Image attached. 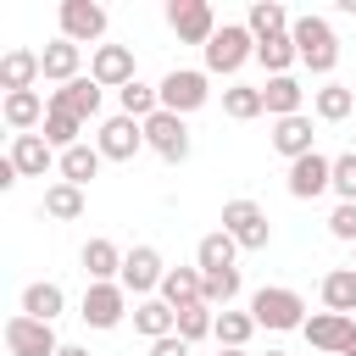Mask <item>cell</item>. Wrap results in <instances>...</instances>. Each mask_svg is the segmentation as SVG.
Returning <instances> with one entry per match:
<instances>
[{
	"label": "cell",
	"mask_w": 356,
	"mask_h": 356,
	"mask_svg": "<svg viewBox=\"0 0 356 356\" xmlns=\"http://www.w3.org/2000/svg\"><path fill=\"white\" fill-rule=\"evenodd\" d=\"M250 317H256V328L289 334V328H306V300L295 289H284V284H267V289L250 295Z\"/></svg>",
	"instance_id": "1"
},
{
	"label": "cell",
	"mask_w": 356,
	"mask_h": 356,
	"mask_svg": "<svg viewBox=\"0 0 356 356\" xmlns=\"http://www.w3.org/2000/svg\"><path fill=\"white\" fill-rule=\"evenodd\" d=\"M289 39H295V50H300V61H306L312 72H334V61H339V39H334V28H328L323 17H295Z\"/></svg>",
	"instance_id": "2"
},
{
	"label": "cell",
	"mask_w": 356,
	"mask_h": 356,
	"mask_svg": "<svg viewBox=\"0 0 356 356\" xmlns=\"http://www.w3.org/2000/svg\"><path fill=\"white\" fill-rule=\"evenodd\" d=\"M250 56H256V33L245 22H222L206 44V72H239Z\"/></svg>",
	"instance_id": "3"
},
{
	"label": "cell",
	"mask_w": 356,
	"mask_h": 356,
	"mask_svg": "<svg viewBox=\"0 0 356 356\" xmlns=\"http://www.w3.org/2000/svg\"><path fill=\"white\" fill-rule=\"evenodd\" d=\"M156 95H161V111H172V117H189V111H200V106L211 100L206 72H195V67H172V72L156 83Z\"/></svg>",
	"instance_id": "4"
},
{
	"label": "cell",
	"mask_w": 356,
	"mask_h": 356,
	"mask_svg": "<svg viewBox=\"0 0 356 356\" xmlns=\"http://www.w3.org/2000/svg\"><path fill=\"white\" fill-rule=\"evenodd\" d=\"M6 350H11V356H61V339H56L50 323L17 312V317L6 323Z\"/></svg>",
	"instance_id": "5"
},
{
	"label": "cell",
	"mask_w": 356,
	"mask_h": 356,
	"mask_svg": "<svg viewBox=\"0 0 356 356\" xmlns=\"http://www.w3.org/2000/svg\"><path fill=\"white\" fill-rule=\"evenodd\" d=\"M222 234H234L239 250H267V211L256 200H228L222 206Z\"/></svg>",
	"instance_id": "6"
},
{
	"label": "cell",
	"mask_w": 356,
	"mask_h": 356,
	"mask_svg": "<svg viewBox=\"0 0 356 356\" xmlns=\"http://www.w3.org/2000/svg\"><path fill=\"white\" fill-rule=\"evenodd\" d=\"M167 28L184 39V44H211V33H217V17H211V6L206 0H172L167 6Z\"/></svg>",
	"instance_id": "7"
},
{
	"label": "cell",
	"mask_w": 356,
	"mask_h": 356,
	"mask_svg": "<svg viewBox=\"0 0 356 356\" xmlns=\"http://www.w3.org/2000/svg\"><path fill=\"white\" fill-rule=\"evenodd\" d=\"M78 317H83L89 328H117V323L128 317V289H122V284H89Z\"/></svg>",
	"instance_id": "8"
},
{
	"label": "cell",
	"mask_w": 356,
	"mask_h": 356,
	"mask_svg": "<svg viewBox=\"0 0 356 356\" xmlns=\"http://www.w3.org/2000/svg\"><path fill=\"white\" fill-rule=\"evenodd\" d=\"M145 145V122H134V117H106L100 122V139H95V150L106 156V161H134V150Z\"/></svg>",
	"instance_id": "9"
},
{
	"label": "cell",
	"mask_w": 356,
	"mask_h": 356,
	"mask_svg": "<svg viewBox=\"0 0 356 356\" xmlns=\"http://www.w3.org/2000/svg\"><path fill=\"white\" fill-rule=\"evenodd\" d=\"M161 278H167V267H161V256H156V245H134L128 256H122V289L128 295H150V289H161Z\"/></svg>",
	"instance_id": "10"
},
{
	"label": "cell",
	"mask_w": 356,
	"mask_h": 356,
	"mask_svg": "<svg viewBox=\"0 0 356 356\" xmlns=\"http://www.w3.org/2000/svg\"><path fill=\"white\" fill-rule=\"evenodd\" d=\"M145 145H150L161 161H184V156H189V128H184V117L156 111V117L145 122Z\"/></svg>",
	"instance_id": "11"
},
{
	"label": "cell",
	"mask_w": 356,
	"mask_h": 356,
	"mask_svg": "<svg viewBox=\"0 0 356 356\" xmlns=\"http://www.w3.org/2000/svg\"><path fill=\"white\" fill-rule=\"evenodd\" d=\"M306 345L312 350H328V356H345V345H350V334H356V317H339V312H317V317H306Z\"/></svg>",
	"instance_id": "12"
},
{
	"label": "cell",
	"mask_w": 356,
	"mask_h": 356,
	"mask_svg": "<svg viewBox=\"0 0 356 356\" xmlns=\"http://www.w3.org/2000/svg\"><path fill=\"white\" fill-rule=\"evenodd\" d=\"M100 33H106V6H95V0H61V39L89 44Z\"/></svg>",
	"instance_id": "13"
},
{
	"label": "cell",
	"mask_w": 356,
	"mask_h": 356,
	"mask_svg": "<svg viewBox=\"0 0 356 356\" xmlns=\"http://www.w3.org/2000/svg\"><path fill=\"white\" fill-rule=\"evenodd\" d=\"M89 78H95L100 89H128V83H134V50H128V44H95Z\"/></svg>",
	"instance_id": "14"
},
{
	"label": "cell",
	"mask_w": 356,
	"mask_h": 356,
	"mask_svg": "<svg viewBox=\"0 0 356 356\" xmlns=\"http://www.w3.org/2000/svg\"><path fill=\"white\" fill-rule=\"evenodd\" d=\"M323 189H334V161L328 156H300V161H289V195L295 200H317Z\"/></svg>",
	"instance_id": "15"
},
{
	"label": "cell",
	"mask_w": 356,
	"mask_h": 356,
	"mask_svg": "<svg viewBox=\"0 0 356 356\" xmlns=\"http://www.w3.org/2000/svg\"><path fill=\"white\" fill-rule=\"evenodd\" d=\"M78 61H83V50L72 44V39H50L44 50H39V67H44V83H72V78H83L78 72Z\"/></svg>",
	"instance_id": "16"
},
{
	"label": "cell",
	"mask_w": 356,
	"mask_h": 356,
	"mask_svg": "<svg viewBox=\"0 0 356 356\" xmlns=\"http://www.w3.org/2000/svg\"><path fill=\"white\" fill-rule=\"evenodd\" d=\"M44 78V67H39V50H6L0 56V89L6 95H22V89H33Z\"/></svg>",
	"instance_id": "17"
},
{
	"label": "cell",
	"mask_w": 356,
	"mask_h": 356,
	"mask_svg": "<svg viewBox=\"0 0 356 356\" xmlns=\"http://www.w3.org/2000/svg\"><path fill=\"white\" fill-rule=\"evenodd\" d=\"M161 300H167L172 312L200 306V300H206V278H200V267H167V278H161Z\"/></svg>",
	"instance_id": "18"
},
{
	"label": "cell",
	"mask_w": 356,
	"mask_h": 356,
	"mask_svg": "<svg viewBox=\"0 0 356 356\" xmlns=\"http://www.w3.org/2000/svg\"><path fill=\"white\" fill-rule=\"evenodd\" d=\"M11 161H17L22 178H44L50 161H61V156H50V139H44V134H17V139H11Z\"/></svg>",
	"instance_id": "19"
},
{
	"label": "cell",
	"mask_w": 356,
	"mask_h": 356,
	"mask_svg": "<svg viewBox=\"0 0 356 356\" xmlns=\"http://www.w3.org/2000/svg\"><path fill=\"white\" fill-rule=\"evenodd\" d=\"M122 256H128V250H117L111 239H89V245H83V273H89V284H117V278H122Z\"/></svg>",
	"instance_id": "20"
},
{
	"label": "cell",
	"mask_w": 356,
	"mask_h": 356,
	"mask_svg": "<svg viewBox=\"0 0 356 356\" xmlns=\"http://www.w3.org/2000/svg\"><path fill=\"white\" fill-rule=\"evenodd\" d=\"M261 100H267V117H273V122H284V117H300L306 89L284 72V78H267V83H261Z\"/></svg>",
	"instance_id": "21"
},
{
	"label": "cell",
	"mask_w": 356,
	"mask_h": 356,
	"mask_svg": "<svg viewBox=\"0 0 356 356\" xmlns=\"http://www.w3.org/2000/svg\"><path fill=\"white\" fill-rule=\"evenodd\" d=\"M273 150H278V156H289V161L312 156V117L300 111V117H284V122H273Z\"/></svg>",
	"instance_id": "22"
},
{
	"label": "cell",
	"mask_w": 356,
	"mask_h": 356,
	"mask_svg": "<svg viewBox=\"0 0 356 356\" xmlns=\"http://www.w3.org/2000/svg\"><path fill=\"white\" fill-rule=\"evenodd\" d=\"M50 106H61V111H72V117L83 122V117H95V111H100V83H95V78H72L67 89H56V95H50Z\"/></svg>",
	"instance_id": "23"
},
{
	"label": "cell",
	"mask_w": 356,
	"mask_h": 356,
	"mask_svg": "<svg viewBox=\"0 0 356 356\" xmlns=\"http://www.w3.org/2000/svg\"><path fill=\"white\" fill-rule=\"evenodd\" d=\"M134 328L156 345V339H167V334H178V312L167 306V300H139L134 306Z\"/></svg>",
	"instance_id": "24"
},
{
	"label": "cell",
	"mask_w": 356,
	"mask_h": 356,
	"mask_svg": "<svg viewBox=\"0 0 356 356\" xmlns=\"http://www.w3.org/2000/svg\"><path fill=\"white\" fill-rule=\"evenodd\" d=\"M0 111H6V122H11L17 134H28L33 122H44V111H50V100H44L39 89H22V95H6V106H0Z\"/></svg>",
	"instance_id": "25"
},
{
	"label": "cell",
	"mask_w": 356,
	"mask_h": 356,
	"mask_svg": "<svg viewBox=\"0 0 356 356\" xmlns=\"http://www.w3.org/2000/svg\"><path fill=\"white\" fill-rule=\"evenodd\" d=\"M234 256H239V245H234V234H222V228L195 245V267H200V273H228Z\"/></svg>",
	"instance_id": "26"
},
{
	"label": "cell",
	"mask_w": 356,
	"mask_h": 356,
	"mask_svg": "<svg viewBox=\"0 0 356 356\" xmlns=\"http://www.w3.org/2000/svg\"><path fill=\"white\" fill-rule=\"evenodd\" d=\"M323 306L339 312V317L356 312V267H334V273H323Z\"/></svg>",
	"instance_id": "27"
},
{
	"label": "cell",
	"mask_w": 356,
	"mask_h": 356,
	"mask_svg": "<svg viewBox=\"0 0 356 356\" xmlns=\"http://www.w3.org/2000/svg\"><path fill=\"white\" fill-rule=\"evenodd\" d=\"M245 28H250V33H256V44H261V39L289 33L295 22H289V11H284L278 0H256V6H250V17H245Z\"/></svg>",
	"instance_id": "28"
},
{
	"label": "cell",
	"mask_w": 356,
	"mask_h": 356,
	"mask_svg": "<svg viewBox=\"0 0 356 356\" xmlns=\"http://www.w3.org/2000/svg\"><path fill=\"white\" fill-rule=\"evenodd\" d=\"M100 161H106V156H100L95 145H72V150H61L56 167H61V184H78V189H83V184L100 172Z\"/></svg>",
	"instance_id": "29"
},
{
	"label": "cell",
	"mask_w": 356,
	"mask_h": 356,
	"mask_svg": "<svg viewBox=\"0 0 356 356\" xmlns=\"http://www.w3.org/2000/svg\"><path fill=\"white\" fill-rule=\"evenodd\" d=\"M61 306H67L61 284H28V289H22V312H28V317H39V323H56V317H61Z\"/></svg>",
	"instance_id": "30"
},
{
	"label": "cell",
	"mask_w": 356,
	"mask_h": 356,
	"mask_svg": "<svg viewBox=\"0 0 356 356\" xmlns=\"http://www.w3.org/2000/svg\"><path fill=\"white\" fill-rule=\"evenodd\" d=\"M312 111H317L323 122H345V117L356 111V95H350L345 83H323V89L312 95Z\"/></svg>",
	"instance_id": "31"
},
{
	"label": "cell",
	"mask_w": 356,
	"mask_h": 356,
	"mask_svg": "<svg viewBox=\"0 0 356 356\" xmlns=\"http://www.w3.org/2000/svg\"><path fill=\"white\" fill-rule=\"evenodd\" d=\"M256 61H261L273 78H284V72L300 61V50H295V39H289V33H278V39H261V44H256Z\"/></svg>",
	"instance_id": "32"
},
{
	"label": "cell",
	"mask_w": 356,
	"mask_h": 356,
	"mask_svg": "<svg viewBox=\"0 0 356 356\" xmlns=\"http://www.w3.org/2000/svg\"><path fill=\"white\" fill-rule=\"evenodd\" d=\"M44 217H56V222L83 217V189H78V184H50V189H44Z\"/></svg>",
	"instance_id": "33"
},
{
	"label": "cell",
	"mask_w": 356,
	"mask_h": 356,
	"mask_svg": "<svg viewBox=\"0 0 356 356\" xmlns=\"http://www.w3.org/2000/svg\"><path fill=\"white\" fill-rule=\"evenodd\" d=\"M256 334V317L250 312H217V345L222 350H245Z\"/></svg>",
	"instance_id": "34"
},
{
	"label": "cell",
	"mask_w": 356,
	"mask_h": 356,
	"mask_svg": "<svg viewBox=\"0 0 356 356\" xmlns=\"http://www.w3.org/2000/svg\"><path fill=\"white\" fill-rule=\"evenodd\" d=\"M222 111H228L234 122H250V117H261V111H267V100H261V89L234 83V89H222Z\"/></svg>",
	"instance_id": "35"
},
{
	"label": "cell",
	"mask_w": 356,
	"mask_h": 356,
	"mask_svg": "<svg viewBox=\"0 0 356 356\" xmlns=\"http://www.w3.org/2000/svg\"><path fill=\"white\" fill-rule=\"evenodd\" d=\"M78 128H83V122H78L72 111H61V106L44 111V139H50V150H72V145H78Z\"/></svg>",
	"instance_id": "36"
},
{
	"label": "cell",
	"mask_w": 356,
	"mask_h": 356,
	"mask_svg": "<svg viewBox=\"0 0 356 356\" xmlns=\"http://www.w3.org/2000/svg\"><path fill=\"white\" fill-rule=\"evenodd\" d=\"M206 334H217V312L200 300V306H184L178 312V339L184 345H195V339H206Z\"/></svg>",
	"instance_id": "37"
},
{
	"label": "cell",
	"mask_w": 356,
	"mask_h": 356,
	"mask_svg": "<svg viewBox=\"0 0 356 356\" xmlns=\"http://www.w3.org/2000/svg\"><path fill=\"white\" fill-rule=\"evenodd\" d=\"M200 278H206V306H211V312H217V306L228 312L234 295H239V267H228V273H200Z\"/></svg>",
	"instance_id": "38"
},
{
	"label": "cell",
	"mask_w": 356,
	"mask_h": 356,
	"mask_svg": "<svg viewBox=\"0 0 356 356\" xmlns=\"http://www.w3.org/2000/svg\"><path fill=\"white\" fill-rule=\"evenodd\" d=\"M334 195H339L345 206H356V150L334 156Z\"/></svg>",
	"instance_id": "39"
},
{
	"label": "cell",
	"mask_w": 356,
	"mask_h": 356,
	"mask_svg": "<svg viewBox=\"0 0 356 356\" xmlns=\"http://www.w3.org/2000/svg\"><path fill=\"white\" fill-rule=\"evenodd\" d=\"M328 234H334V239H345V245H356V206H345V200H339V206H334V217H328Z\"/></svg>",
	"instance_id": "40"
},
{
	"label": "cell",
	"mask_w": 356,
	"mask_h": 356,
	"mask_svg": "<svg viewBox=\"0 0 356 356\" xmlns=\"http://www.w3.org/2000/svg\"><path fill=\"white\" fill-rule=\"evenodd\" d=\"M150 356H189V345H184L178 334H167V339H156V345H150Z\"/></svg>",
	"instance_id": "41"
},
{
	"label": "cell",
	"mask_w": 356,
	"mask_h": 356,
	"mask_svg": "<svg viewBox=\"0 0 356 356\" xmlns=\"http://www.w3.org/2000/svg\"><path fill=\"white\" fill-rule=\"evenodd\" d=\"M61 356H89V350L83 345H61Z\"/></svg>",
	"instance_id": "42"
},
{
	"label": "cell",
	"mask_w": 356,
	"mask_h": 356,
	"mask_svg": "<svg viewBox=\"0 0 356 356\" xmlns=\"http://www.w3.org/2000/svg\"><path fill=\"white\" fill-rule=\"evenodd\" d=\"M345 356H356V334H350V345H345Z\"/></svg>",
	"instance_id": "43"
},
{
	"label": "cell",
	"mask_w": 356,
	"mask_h": 356,
	"mask_svg": "<svg viewBox=\"0 0 356 356\" xmlns=\"http://www.w3.org/2000/svg\"><path fill=\"white\" fill-rule=\"evenodd\" d=\"M217 356H245V350H217Z\"/></svg>",
	"instance_id": "44"
},
{
	"label": "cell",
	"mask_w": 356,
	"mask_h": 356,
	"mask_svg": "<svg viewBox=\"0 0 356 356\" xmlns=\"http://www.w3.org/2000/svg\"><path fill=\"white\" fill-rule=\"evenodd\" d=\"M267 356H284V350H267Z\"/></svg>",
	"instance_id": "45"
},
{
	"label": "cell",
	"mask_w": 356,
	"mask_h": 356,
	"mask_svg": "<svg viewBox=\"0 0 356 356\" xmlns=\"http://www.w3.org/2000/svg\"><path fill=\"white\" fill-rule=\"evenodd\" d=\"M350 267H356V261H350Z\"/></svg>",
	"instance_id": "46"
}]
</instances>
